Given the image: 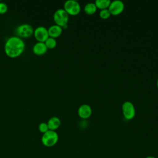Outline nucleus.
I'll use <instances>...</instances> for the list:
<instances>
[{
	"instance_id": "f257e3e1",
	"label": "nucleus",
	"mask_w": 158,
	"mask_h": 158,
	"mask_svg": "<svg viewBox=\"0 0 158 158\" xmlns=\"http://www.w3.org/2000/svg\"><path fill=\"white\" fill-rule=\"evenodd\" d=\"M25 43L24 41L14 35L9 37L4 44L5 54L10 58H16L19 57L25 51Z\"/></svg>"
},
{
	"instance_id": "f03ea898",
	"label": "nucleus",
	"mask_w": 158,
	"mask_h": 158,
	"mask_svg": "<svg viewBox=\"0 0 158 158\" xmlns=\"http://www.w3.org/2000/svg\"><path fill=\"white\" fill-rule=\"evenodd\" d=\"M59 140V135L56 131L48 130L41 136V143L43 146L51 148L55 146Z\"/></svg>"
},
{
	"instance_id": "7ed1b4c3",
	"label": "nucleus",
	"mask_w": 158,
	"mask_h": 158,
	"mask_svg": "<svg viewBox=\"0 0 158 158\" xmlns=\"http://www.w3.org/2000/svg\"><path fill=\"white\" fill-rule=\"evenodd\" d=\"M53 20L56 25L61 27L62 28H65L67 26L69 15L64 9H59L54 13Z\"/></svg>"
},
{
	"instance_id": "20e7f679",
	"label": "nucleus",
	"mask_w": 158,
	"mask_h": 158,
	"mask_svg": "<svg viewBox=\"0 0 158 158\" xmlns=\"http://www.w3.org/2000/svg\"><path fill=\"white\" fill-rule=\"evenodd\" d=\"M34 28L29 23H22L17 27L15 30V36L20 38H27L33 35Z\"/></svg>"
},
{
	"instance_id": "39448f33",
	"label": "nucleus",
	"mask_w": 158,
	"mask_h": 158,
	"mask_svg": "<svg viewBox=\"0 0 158 158\" xmlns=\"http://www.w3.org/2000/svg\"><path fill=\"white\" fill-rule=\"evenodd\" d=\"M64 9L69 15H76L81 10V7L78 1L75 0H67L64 4Z\"/></svg>"
},
{
	"instance_id": "423d86ee",
	"label": "nucleus",
	"mask_w": 158,
	"mask_h": 158,
	"mask_svg": "<svg viewBox=\"0 0 158 158\" xmlns=\"http://www.w3.org/2000/svg\"><path fill=\"white\" fill-rule=\"evenodd\" d=\"M122 110L124 117L127 120H131L135 116V107L131 101H125L122 104Z\"/></svg>"
},
{
	"instance_id": "0eeeda50",
	"label": "nucleus",
	"mask_w": 158,
	"mask_h": 158,
	"mask_svg": "<svg viewBox=\"0 0 158 158\" xmlns=\"http://www.w3.org/2000/svg\"><path fill=\"white\" fill-rule=\"evenodd\" d=\"M33 36L37 42H43L49 38L48 28L44 26H39L34 29Z\"/></svg>"
},
{
	"instance_id": "6e6552de",
	"label": "nucleus",
	"mask_w": 158,
	"mask_h": 158,
	"mask_svg": "<svg viewBox=\"0 0 158 158\" xmlns=\"http://www.w3.org/2000/svg\"><path fill=\"white\" fill-rule=\"evenodd\" d=\"M125 8L124 3L120 0H114L111 1L108 9L111 15H117L121 14Z\"/></svg>"
},
{
	"instance_id": "1a4fd4ad",
	"label": "nucleus",
	"mask_w": 158,
	"mask_h": 158,
	"mask_svg": "<svg viewBox=\"0 0 158 158\" xmlns=\"http://www.w3.org/2000/svg\"><path fill=\"white\" fill-rule=\"evenodd\" d=\"M78 114L83 119L88 118L92 114V108L88 104H81L78 109Z\"/></svg>"
},
{
	"instance_id": "9d476101",
	"label": "nucleus",
	"mask_w": 158,
	"mask_h": 158,
	"mask_svg": "<svg viewBox=\"0 0 158 158\" xmlns=\"http://www.w3.org/2000/svg\"><path fill=\"white\" fill-rule=\"evenodd\" d=\"M48 48L43 42H37L32 48L33 52L36 56H43L46 54Z\"/></svg>"
},
{
	"instance_id": "9b49d317",
	"label": "nucleus",
	"mask_w": 158,
	"mask_h": 158,
	"mask_svg": "<svg viewBox=\"0 0 158 158\" xmlns=\"http://www.w3.org/2000/svg\"><path fill=\"white\" fill-rule=\"evenodd\" d=\"M62 30H63V28L61 27L56 24L51 25L48 28L49 36L55 39L61 35L62 33Z\"/></svg>"
},
{
	"instance_id": "f8f14e48",
	"label": "nucleus",
	"mask_w": 158,
	"mask_h": 158,
	"mask_svg": "<svg viewBox=\"0 0 158 158\" xmlns=\"http://www.w3.org/2000/svg\"><path fill=\"white\" fill-rule=\"evenodd\" d=\"M60 123L61 122L60 118L56 116L51 117L47 122L49 130L52 131H56V130H57L60 126Z\"/></svg>"
},
{
	"instance_id": "ddd939ff",
	"label": "nucleus",
	"mask_w": 158,
	"mask_h": 158,
	"mask_svg": "<svg viewBox=\"0 0 158 158\" xmlns=\"http://www.w3.org/2000/svg\"><path fill=\"white\" fill-rule=\"evenodd\" d=\"M97 7L93 2H88L85 4L84 7V11L88 15L94 14L97 10Z\"/></svg>"
},
{
	"instance_id": "4468645a",
	"label": "nucleus",
	"mask_w": 158,
	"mask_h": 158,
	"mask_svg": "<svg viewBox=\"0 0 158 158\" xmlns=\"http://www.w3.org/2000/svg\"><path fill=\"white\" fill-rule=\"evenodd\" d=\"M111 1L110 0H96L94 2L97 8L102 9H108Z\"/></svg>"
},
{
	"instance_id": "2eb2a0df",
	"label": "nucleus",
	"mask_w": 158,
	"mask_h": 158,
	"mask_svg": "<svg viewBox=\"0 0 158 158\" xmlns=\"http://www.w3.org/2000/svg\"><path fill=\"white\" fill-rule=\"evenodd\" d=\"M44 44L46 46L48 49H54V48H56V46L57 45V41L55 38L49 36V38L44 41Z\"/></svg>"
},
{
	"instance_id": "dca6fc26",
	"label": "nucleus",
	"mask_w": 158,
	"mask_h": 158,
	"mask_svg": "<svg viewBox=\"0 0 158 158\" xmlns=\"http://www.w3.org/2000/svg\"><path fill=\"white\" fill-rule=\"evenodd\" d=\"M110 15L111 14L108 9H102L99 12V17L102 19H107L109 18Z\"/></svg>"
},
{
	"instance_id": "f3484780",
	"label": "nucleus",
	"mask_w": 158,
	"mask_h": 158,
	"mask_svg": "<svg viewBox=\"0 0 158 158\" xmlns=\"http://www.w3.org/2000/svg\"><path fill=\"white\" fill-rule=\"evenodd\" d=\"M38 130L43 134L48 131L49 130V128H48L47 122L40 123L38 125Z\"/></svg>"
},
{
	"instance_id": "a211bd4d",
	"label": "nucleus",
	"mask_w": 158,
	"mask_h": 158,
	"mask_svg": "<svg viewBox=\"0 0 158 158\" xmlns=\"http://www.w3.org/2000/svg\"><path fill=\"white\" fill-rule=\"evenodd\" d=\"M8 10L7 5L4 2H0V14H4Z\"/></svg>"
},
{
	"instance_id": "6ab92c4d",
	"label": "nucleus",
	"mask_w": 158,
	"mask_h": 158,
	"mask_svg": "<svg viewBox=\"0 0 158 158\" xmlns=\"http://www.w3.org/2000/svg\"><path fill=\"white\" fill-rule=\"evenodd\" d=\"M145 158H156L154 156H148L147 157H146Z\"/></svg>"
},
{
	"instance_id": "aec40b11",
	"label": "nucleus",
	"mask_w": 158,
	"mask_h": 158,
	"mask_svg": "<svg viewBox=\"0 0 158 158\" xmlns=\"http://www.w3.org/2000/svg\"><path fill=\"white\" fill-rule=\"evenodd\" d=\"M157 88H158V78H157Z\"/></svg>"
}]
</instances>
